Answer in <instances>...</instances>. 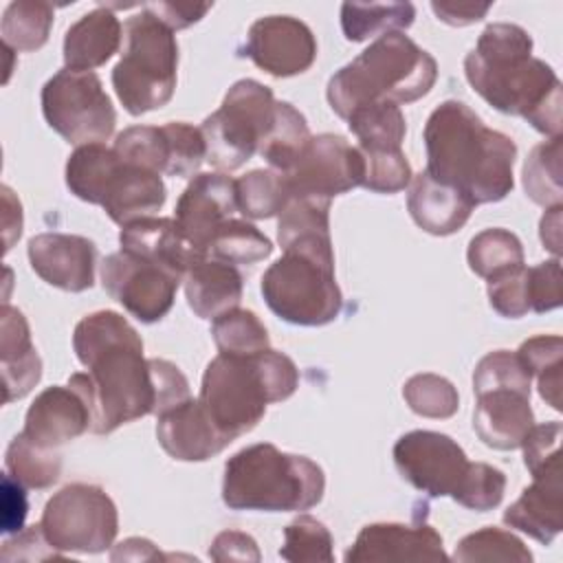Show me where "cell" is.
<instances>
[{
  "instance_id": "6da1fadb",
  "label": "cell",
  "mask_w": 563,
  "mask_h": 563,
  "mask_svg": "<svg viewBox=\"0 0 563 563\" xmlns=\"http://www.w3.org/2000/svg\"><path fill=\"white\" fill-rule=\"evenodd\" d=\"M73 350L88 372H75L68 385L90 409V431L112 433L121 424L158 413V389L143 356L139 332L114 310L86 314L73 332Z\"/></svg>"
},
{
  "instance_id": "7a4b0ae2",
  "label": "cell",
  "mask_w": 563,
  "mask_h": 563,
  "mask_svg": "<svg viewBox=\"0 0 563 563\" xmlns=\"http://www.w3.org/2000/svg\"><path fill=\"white\" fill-rule=\"evenodd\" d=\"M464 73L495 110L523 117L541 134L561 136V81L543 59L532 57V37L519 24H488L464 57Z\"/></svg>"
},
{
  "instance_id": "3957f363",
  "label": "cell",
  "mask_w": 563,
  "mask_h": 563,
  "mask_svg": "<svg viewBox=\"0 0 563 563\" xmlns=\"http://www.w3.org/2000/svg\"><path fill=\"white\" fill-rule=\"evenodd\" d=\"M427 174L457 189L475 207L504 200L512 187L517 145L490 130L462 101H442L424 123Z\"/></svg>"
},
{
  "instance_id": "277c9868",
  "label": "cell",
  "mask_w": 563,
  "mask_h": 563,
  "mask_svg": "<svg viewBox=\"0 0 563 563\" xmlns=\"http://www.w3.org/2000/svg\"><path fill=\"white\" fill-rule=\"evenodd\" d=\"M299 369L277 350L257 354H218L205 369L198 402L231 442L257 427L266 405L295 394Z\"/></svg>"
},
{
  "instance_id": "5b68a950",
  "label": "cell",
  "mask_w": 563,
  "mask_h": 563,
  "mask_svg": "<svg viewBox=\"0 0 563 563\" xmlns=\"http://www.w3.org/2000/svg\"><path fill=\"white\" fill-rule=\"evenodd\" d=\"M435 79L438 64L424 48L400 31L385 33L330 77L328 103L347 119L358 106L418 101Z\"/></svg>"
},
{
  "instance_id": "8992f818",
  "label": "cell",
  "mask_w": 563,
  "mask_h": 563,
  "mask_svg": "<svg viewBox=\"0 0 563 563\" xmlns=\"http://www.w3.org/2000/svg\"><path fill=\"white\" fill-rule=\"evenodd\" d=\"M325 490L321 466L275 444H251L224 464L222 501L233 510L295 512L317 506Z\"/></svg>"
},
{
  "instance_id": "52a82bcc",
  "label": "cell",
  "mask_w": 563,
  "mask_h": 563,
  "mask_svg": "<svg viewBox=\"0 0 563 563\" xmlns=\"http://www.w3.org/2000/svg\"><path fill=\"white\" fill-rule=\"evenodd\" d=\"M266 306L295 325H325L343 308L332 244L290 246L262 275Z\"/></svg>"
},
{
  "instance_id": "ba28073f",
  "label": "cell",
  "mask_w": 563,
  "mask_h": 563,
  "mask_svg": "<svg viewBox=\"0 0 563 563\" xmlns=\"http://www.w3.org/2000/svg\"><path fill=\"white\" fill-rule=\"evenodd\" d=\"M125 48L112 68V86L123 108L139 117L163 108L176 88L178 44L174 31L141 9L123 26Z\"/></svg>"
},
{
  "instance_id": "9c48e42d",
  "label": "cell",
  "mask_w": 563,
  "mask_h": 563,
  "mask_svg": "<svg viewBox=\"0 0 563 563\" xmlns=\"http://www.w3.org/2000/svg\"><path fill=\"white\" fill-rule=\"evenodd\" d=\"M277 114L273 90L255 79L235 81L222 106L209 114L200 132L207 145V163L220 172H233L260 152Z\"/></svg>"
},
{
  "instance_id": "30bf717a",
  "label": "cell",
  "mask_w": 563,
  "mask_h": 563,
  "mask_svg": "<svg viewBox=\"0 0 563 563\" xmlns=\"http://www.w3.org/2000/svg\"><path fill=\"white\" fill-rule=\"evenodd\" d=\"M40 528L57 552L97 554L114 543L119 515L101 486L77 482L46 501Z\"/></svg>"
},
{
  "instance_id": "8fae6325",
  "label": "cell",
  "mask_w": 563,
  "mask_h": 563,
  "mask_svg": "<svg viewBox=\"0 0 563 563\" xmlns=\"http://www.w3.org/2000/svg\"><path fill=\"white\" fill-rule=\"evenodd\" d=\"M46 123L70 145L101 143L112 136L117 112L92 70H57L42 88Z\"/></svg>"
},
{
  "instance_id": "7c38bea8",
  "label": "cell",
  "mask_w": 563,
  "mask_h": 563,
  "mask_svg": "<svg viewBox=\"0 0 563 563\" xmlns=\"http://www.w3.org/2000/svg\"><path fill=\"white\" fill-rule=\"evenodd\" d=\"M394 464L405 482L431 497L460 501L475 462H468L462 446L438 431H409L394 444Z\"/></svg>"
},
{
  "instance_id": "4fadbf2b",
  "label": "cell",
  "mask_w": 563,
  "mask_h": 563,
  "mask_svg": "<svg viewBox=\"0 0 563 563\" xmlns=\"http://www.w3.org/2000/svg\"><path fill=\"white\" fill-rule=\"evenodd\" d=\"M290 198L332 200L363 180V161L354 145L339 134L310 136L295 163L279 172Z\"/></svg>"
},
{
  "instance_id": "5bb4252c",
  "label": "cell",
  "mask_w": 563,
  "mask_h": 563,
  "mask_svg": "<svg viewBox=\"0 0 563 563\" xmlns=\"http://www.w3.org/2000/svg\"><path fill=\"white\" fill-rule=\"evenodd\" d=\"M101 284L132 317L154 323L172 310L180 277L132 253L119 251L103 260Z\"/></svg>"
},
{
  "instance_id": "9a60e30c",
  "label": "cell",
  "mask_w": 563,
  "mask_h": 563,
  "mask_svg": "<svg viewBox=\"0 0 563 563\" xmlns=\"http://www.w3.org/2000/svg\"><path fill=\"white\" fill-rule=\"evenodd\" d=\"M244 55L273 77L306 73L317 57L310 26L292 15H266L251 24Z\"/></svg>"
},
{
  "instance_id": "2e32d148",
  "label": "cell",
  "mask_w": 563,
  "mask_h": 563,
  "mask_svg": "<svg viewBox=\"0 0 563 563\" xmlns=\"http://www.w3.org/2000/svg\"><path fill=\"white\" fill-rule=\"evenodd\" d=\"M238 209L235 180L227 174H196L176 202V222L183 233L202 251L216 231L233 218ZM209 255V253H207Z\"/></svg>"
},
{
  "instance_id": "e0dca14e",
  "label": "cell",
  "mask_w": 563,
  "mask_h": 563,
  "mask_svg": "<svg viewBox=\"0 0 563 563\" xmlns=\"http://www.w3.org/2000/svg\"><path fill=\"white\" fill-rule=\"evenodd\" d=\"M31 268L51 286L81 292L95 284L97 246L84 235L40 233L26 246Z\"/></svg>"
},
{
  "instance_id": "ac0fdd59",
  "label": "cell",
  "mask_w": 563,
  "mask_h": 563,
  "mask_svg": "<svg viewBox=\"0 0 563 563\" xmlns=\"http://www.w3.org/2000/svg\"><path fill=\"white\" fill-rule=\"evenodd\" d=\"M121 251L132 253L180 279L191 266L209 257L178 227L174 218H141L119 233Z\"/></svg>"
},
{
  "instance_id": "d6986e66",
  "label": "cell",
  "mask_w": 563,
  "mask_h": 563,
  "mask_svg": "<svg viewBox=\"0 0 563 563\" xmlns=\"http://www.w3.org/2000/svg\"><path fill=\"white\" fill-rule=\"evenodd\" d=\"M442 537L429 523H369L345 552L347 563L446 561Z\"/></svg>"
},
{
  "instance_id": "ffe728a7",
  "label": "cell",
  "mask_w": 563,
  "mask_h": 563,
  "mask_svg": "<svg viewBox=\"0 0 563 563\" xmlns=\"http://www.w3.org/2000/svg\"><path fill=\"white\" fill-rule=\"evenodd\" d=\"M156 418L158 444L174 460L205 462L231 444V440L211 422L198 398H187Z\"/></svg>"
},
{
  "instance_id": "44dd1931",
  "label": "cell",
  "mask_w": 563,
  "mask_h": 563,
  "mask_svg": "<svg viewBox=\"0 0 563 563\" xmlns=\"http://www.w3.org/2000/svg\"><path fill=\"white\" fill-rule=\"evenodd\" d=\"M165 200L167 189L161 174L128 163L117 154V163L101 187L97 205L106 209L112 222L125 227L134 220L150 218Z\"/></svg>"
},
{
  "instance_id": "7402d4cb",
  "label": "cell",
  "mask_w": 563,
  "mask_h": 563,
  "mask_svg": "<svg viewBox=\"0 0 563 563\" xmlns=\"http://www.w3.org/2000/svg\"><path fill=\"white\" fill-rule=\"evenodd\" d=\"M86 431H90V409L70 385H53L35 396L22 429L29 440L46 449H57Z\"/></svg>"
},
{
  "instance_id": "603a6c76",
  "label": "cell",
  "mask_w": 563,
  "mask_h": 563,
  "mask_svg": "<svg viewBox=\"0 0 563 563\" xmlns=\"http://www.w3.org/2000/svg\"><path fill=\"white\" fill-rule=\"evenodd\" d=\"M477 396L473 411V429L479 440L499 451L519 449L534 427L530 396L517 389H488Z\"/></svg>"
},
{
  "instance_id": "cb8c5ba5",
  "label": "cell",
  "mask_w": 563,
  "mask_h": 563,
  "mask_svg": "<svg viewBox=\"0 0 563 563\" xmlns=\"http://www.w3.org/2000/svg\"><path fill=\"white\" fill-rule=\"evenodd\" d=\"M534 482L521 490V497L504 512V523L526 532L539 543L548 545L561 532V462L548 466L532 477Z\"/></svg>"
},
{
  "instance_id": "d4e9b609",
  "label": "cell",
  "mask_w": 563,
  "mask_h": 563,
  "mask_svg": "<svg viewBox=\"0 0 563 563\" xmlns=\"http://www.w3.org/2000/svg\"><path fill=\"white\" fill-rule=\"evenodd\" d=\"M0 367L4 402L24 398L42 376V358L31 343V332L24 314L2 303L0 310Z\"/></svg>"
},
{
  "instance_id": "484cf974",
  "label": "cell",
  "mask_w": 563,
  "mask_h": 563,
  "mask_svg": "<svg viewBox=\"0 0 563 563\" xmlns=\"http://www.w3.org/2000/svg\"><path fill=\"white\" fill-rule=\"evenodd\" d=\"M407 209L422 231L431 235H451L466 224L475 205L457 189L420 172L409 183Z\"/></svg>"
},
{
  "instance_id": "4316f807",
  "label": "cell",
  "mask_w": 563,
  "mask_h": 563,
  "mask_svg": "<svg viewBox=\"0 0 563 563\" xmlns=\"http://www.w3.org/2000/svg\"><path fill=\"white\" fill-rule=\"evenodd\" d=\"M123 29L108 7L81 15L64 35V64L70 70H92L106 64L121 46Z\"/></svg>"
},
{
  "instance_id": "83f0119b",
  "label": "cell",
  "mask_w": 563,
  "mask_h": 563,
  "mask_svg": "<svg viewBox=\"0 0 563 563\" xmlns=\"http://www.w3.org/2000/svg\"><path fill=\"white\" fill-rule=\"evenodd\" d=\"M244 282L233 264L205 257L185 275V297L189 308L200 317L213 321L227 310L238 308Z\"/></svg>"
},
{
  "instance_id": "f1b7e54d",
  "label": "cell",
  "mask_w": 563,
  "mask_h": 563,
  "mask_svg": "<svg viewBox=\"0 0 563 563\" xmlns=\"http://www.w3.org/2000/svg\"><path fill=\"white\" fill-rule=\"evenodd\" d=\"M416 18V7L411 2H387V4H363L343 2L341 4V29L350 42H363L369 37H380L385 33H396L409 29Z\"/></svg>"
},
{
  "instance_id": "f546056e",
  "label": "cell",
  "mask_w": 563,
  "mask_h": 563,
  "mask_svg": "<svg viewBox=\"0 0 563 563\" xmlns=\"http://www.w3.org/2000/svg\"><path fill=\"white\" fill-rule=\"evenodd\" d=\"M347 128L363 150H400L407 125L396 103L378 101L358 106L347 114Z\"/></svg>"
},
{
  "instance_id": "4dcf8cb0",
  "label": "cell",
  "mask_w": 563,
  "mask_h": 563,
  "mask_svg": "<svg viewBox=\"0 0 563 563\" xmlns=\"http://www.w3.org/2000/svg\"><path fill=\"white\" fill-rule=\"evenodd\" d=\"M53 26V7L42 0L11 2L2 13V44L11 51L29 53L46 44Z\"/></svg>"
},
{
  "instance_id": "1f68e13d",
  "label": "cell",
  "mask_w": 563,
  "mask_h": 563,
  "mask_svg": "<svg viewBox=\"0 0 563 563\" xmlns=\"http://www.w3.org/2000/svg\"><path fill=\"white\" fill-rule=\"evenodd\" d=\"M4 464L7 473L26 488H48L62 473V457L57 451L35 444L22 431L11 440Z\"/></svg>"
},
{
  "instance_id": "d6a6232c",
  "label": "cell",
  "mask_w": 563,
  "mask_h": 563,
  "mask_svg": "<svg viewBox=\"0 0 563 563\" xmlns=\"http://www.w3.org/2000/svg\"><path fill=\"white\" fill-rule=\"evenodd\" d=\"M308 139L310 132L303 114L288 101H277L275 123L257 154L271 165V169L286 172L295 163Z\"/></svg>"
},
{
  "instance_id": "836d02e7",
  "label": "cell",
  "mask_w": 563,
  "mask_h": 563,
  "mask_svg": "<svg viewBox=\"0 0 563 563\" xmlns=\"http://www.w3.org/2000/svg\"><path fill=\"white\" fill-rule=\"evenodd\" d=\"M238 209L246 218L264 220L279 216L290 200L286 180L275 169H253L235 180Z\"/></svg>"
},
{
  "instance_id": "e575fe53",
  "label": "cell",
  "mask_w": 563,
  "mask_h": 563,
  "mask_svg": "<svg viewBox=\"0 0 563 563\" xmlns=\"http://www.w3.org/2000/svg\"><path fill=\"white\" fill-rule=\"evenodd\" d=\"M521 363L537 376L541 398L556 411H561V354L563 339L559 334H539L521 343L517 350Z\"/></svg>"
},
{
  "instance_id": "d590c367",
  "label": "cell",
  "mask_w": 563,
  "mask_h": 563,
  "mask_svg": "<svg viewBox=\"0 0 563 563\" xmlns=\"http://www.w3.org/2000/svg\"><path fill=\"white\" fill-rule=\"evenodd\" d=\"M523 189L532 202L543 207L561 205V136L532 147L523 163Z\"/></svg>"
},
{
  "instance_id": "8d00e7d4",
  "label": "cell",
  "mask_w": 563,
  "mask_h": 563,
  "mask_svg": "<svg viewBox=\"0 0 563 563\" xmlns=\"http://www.w3.org/2000/svg\"><path fill=\"white\" fill-rule=\"evenodd\" d=\"M468 266L475 275L490 279L523 264L519 238L506 229H486L477 233L466 251Z\"/></svg>"
},
{
  "instance_id": "74e56055",
  "label": "cell",
  "mask_w": 563,
  "mask_h": 563,
  "mask_svg": "<svg viewBox=\"0 0 563 563\" xmlns=\"http://www.w3.org/2000/svg\"><path fill=\"white\" fill-rule=\"evenodd\" d=\"M213 260L227 264H255L273 253V242L251 222L231 218L209 242L207 251Z\"/></svg>"
},
{
  "instance_id": "f35d334b",
  "label": "cell",
  "mask_w": 563,
  "mask_h": 563,
  "mask_svg": "<svg viewBox=\"0 0 563 563\" xmlns=\"http://www.w3.org/2000/svg\"><path fill=\"white\" fill-rule=\"evenodd\" d=\"M213 341L220 354L249 356L268 347V332L255 312L233 308L211 323Z\"/></svg>"
},
{
  "instance_id": "ab89813d",
  "label": "cell",
  "mask_w": 563,
  "mask_h": 563,
  "mask_svg": "<svg viewBox=\"0 0 563 563\" xmlns=\"http://www.w3.org/2000/svg\"><path fill=\"white\" fill-rule=\"evenodd\" d=\"M332 534L310 515H299L284 528V545L279 556L290 563H332Z\"/></svg>"
},
{
  "instance_id": "60d3db41",
  "label": "cell",
  "mask_w": 563,
  "mask_h": 563,
  "mask_svg": "<svg viewBox=\"0 0 563 563\" xmlns=\"http://www.w3.org/2000/svg\"><path fill=\"white\" fill-rule=\"evenodd\" d=\"M455 561H517V563H530L532 552L523 545L519 537H515L508 530L488 526L477 532L466 534L455 552Z\"/></svg>"
},
{
  "instance_id": "b9f144b4",
  "label": "cell",
  "mask_w": 563,
  "mask_h": 563,
  "mask_svg": "<svg viewBox=\"0 0 563 563\" xmlns=\"http://www.w3.org/2000/svg\"><path fill=\"white\" fill-rule=\"evenodd\" d=\"M114 152L134 165L152 169L156 174H167L169 165V141L161 128L154 125H132L117 134Z\"/></svg>"
},
{
  "instance_id": "7bdbcfd3",
  "label": "cell",
  "mask_w": 563,
  "mask_h": 563,
  "mask_svg": "<svg viewBox=\"0 0 563 563\" xmlns=\"http://www.w3.org/2000/svg\"><path fill=\"white\" fill-rule=\"evenodd\" d=\"M402 396L409 409L424 418H451L460 407L457 389L451 380L438 374H416L405 387Z\"/></svg>"
},
{
  "instance_id": "ee69618b",
  "label": "cell",
  "mask_w": 563,
  "mask_h": 563,
  "mask_svg": "<svg viewBox=\"0 0 563 563\" xmlns=\"http://www.w3.org/2000/svg\"><path fill=\"white\" fill-rule=\"evenodd\" d=\"M356 150L363 161L361 187L376 194H396L411 183V165L402 150Z\"/></svg>"
},
{
  "instance_id": "f6af8a7d",
  "label": "cell",
  "mask_w": 563,
  "mask_h": 563,
  "mask_svg": "<svg viewBox=\"0 0 563 563\" xmlns=\"http://www.w3.org/2000/svg\"><path fill=\"white\" fill-rule=\"evenodd\" d=\"M530 383L532 376L526 369V365L521 363L517 352H508V350H495L488 352L473 372V391L482 394L488 389H517L530 396Z\"/></svg>"
},
{
  "instance_id": "bcb514c9",
  "label": "cell",
  "mask_w": 563,
  "mask_h": 563,
  "mask_svg": "<svg viewBox=\"0 0 563 563\" xmlns=\"http://www.w3.org/2000/svg\"><path fill=\"white\" fill-rule=\"evenodd\" d=\"M169 141V165L167 176L191 178L202 161H207V145L200 128L185 121H169L163 125Z\"/></svg>"
},
{
  "instance_id": "7dc6e473",
  "label": "cell",
  "mask_w": 563,
  "mask_h": 563,
  "mask_svg": "<svg viewBox=\"0 0 563 563\" xmlns=\"http://www.w3.org/2000/svg\"><path fill=\"white\" fill-rule=\"evenodd\" d=\"M488 301L490 306L508 319H519L530 312L528 292V266L510 268L501 275L488 279Z\"/></svg>"
},
{
  "instance_id": "c3c4849f",
  "label": "cell",
  "mask_w": 563,
  "mask_h": 563,
  "mask_svg": "<svg viewBox=\"0 0 563 563\" xmlns=\"http://www.w3.org/2000/svg\"><path fill=\"white\" fill-rule=\"evenodd\" d=\"M561 422H543L534 424L530 433L526 435L521 449H523V464L530 471V475L543 473L548 466L561 462V451H559V440H561Z\"/></svg>"
},
{
  "instance_id": "681fc988",
  "label": "cell",
  "mask_w": 563,
  "mask_h": 563,
  "mask_svg": "<svg viewBox=\"0 0 563 563\" xmlns=\"http://www.w3.org/2000/svg\"><path fill=\"white\" fill-rule=\"evenodd\" d=\"M530 312H548L561 306V262L559 257L528 268Z\"/></svg>"
},
{
  "instance_id": "f907efd6",
  "label": "cell",
  "mask_w": 563,
  "mask_h": 563,
  "mask_svg": "<svg viewBox=\"0 0 563 563\" xmlns=\"http://www.w3.org/2000/svg\"><path fill=\"white\" fill-rule=\"evenodd\" d=\"M2 559L4 561H15V559H29V561H44L51 556H59L62 552H57L48 539L44 537L40 526H31V528H22L20 532H15L13 539H7L2 543Z\"/></svg>"
},
{
  "instance_id": "816d5d0a",
  "label": "cell",
  "mask_w": 563,
  "mask_h": 563,
  "mask_svg": "<svg viewBox=\"0 0 563 563\" xmlns=\"http://www.w3.org/2000/svg\"><path fill=\"white\" fill-rule=\"evenodd\" d=\"M209 556L218 563H227V561H242V563H257L260 550L253 537L238 532V530H224L220 532L211 548H209Z\"/></svg>"
},
{
  "instance_id": "f5cc1de1",
  "label": "cell",
  "mask_w": 563,
  "mask_h": 563,
  "mask_svg": "<svg viewBox=\"0 0 563 563\" xmlns=\"http://www.w3.org/2000/svg\"><path fill=\"white\" fill-rule=\"evenodd\" d=\"M26 486H22L15 477L9 473L2 475V532H20L24 528L26 519Z\"/></svg>"
},
{
  "instance_id": "db71d44e",
  "label": "cell",
  "mask_w": 563,
  "mask_h": 563,
  "mask_svg": "<svg viewBox=\"0 0 563 563\" xmlns=\"http://www.w3.org/2000/svg\"><path fill=\"white\" fill-rule=\"evenodd\" d=\"M143 9H147L150 13H154L165 26H169L172 31L178 29H187L194 22H198L200 18H205V13L211 9L209 2L205 4H187V2H150L143 4Z\"/></svg>"
},
{
  "instance_id": "11a10c76",
  "label": "cell",
  "mask_w": 563,
  "mask_h": 563,
  "mask_svg": "<svg viewBox=\"0 0 563 563\" xmlns=\"http://www.w3.org/2000/svg\"><path fill=\"white\" fill-rule=\"evenodd\" d=\"M431 9L438 15V20H442L446 24H451V26H466V24H473V22L482 20L488 13L490 2H484V4L431 2Z\"/></svg>"
},
{
  "instance_id": "9f6ffc18",
  "label": "cell",
  "mask_w": 563,
  "mask_h": 563,
  "mask_svg": "<svg viewBox=\"0 0 563 563\" xmlns=\"http://www.w3.org/2000/svg\"><path fill=\"white\" fill-rule=\"evenodd\" d=\"M2 205H4V211H2L4 251H9L22 233V207L9 187H2Z\"/></svg>"
},
{
  "instance_id": "6f0895ef",
  "label": "cell",
  "mask_w": 563,
  "mask_h": 563,
  "mask_svg": "<svg viewBox=\"0 0 563 563\" xmlns=\"http://www.w3.org/2000/svg\"><path fill=\"white\" fill-rule=\"evenodd\" d=\"M110 559L112 561H158V559H163V554L154 548L152 541L141 539V537H132V539L121 541L112 550Z\"/></svg>"
},
{
  "instance_id": "680465c9",
  "label": "cell",
  "mask_w": 563,
  "mask_h": 563,
  "mask_svg": "<svg viewBox=\"0 0 563 563\" xmlns=\"http://www.w3.org/2000/svg\"><path fill=\"white\" fill-rule=\"evenodd\" d=\"M561 205H554L541 218V242L550 249L556 257L561 253Z\"/></svg>"
}]
</instances>
